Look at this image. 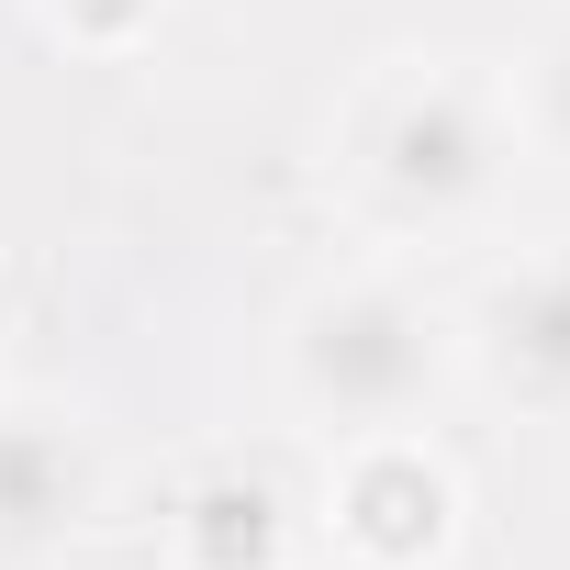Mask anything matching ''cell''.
I'll return each instance as SVG.
<instances>
[{
    "label": "cell",
    "mask_w": 570,
    "mask_h": 570,
    "mask_svg": "<svg viewBox=\"0 0 570 570\" xmlns=\"http://www.w3.org/2000/svg\"><path fill=\"white\" fill-rule=\"evenodd\" d=\"M459 370V314L436 292L392 268H358V279H325V292L292 303V336H279V381L292 403L325 425V436H381V425H414Z\"/></svg>",
    "instance_id": "1"
},
{
    "label": "cell",
    "mask_w": 570,
    "mask_h": 570,
    "mask_svg": "<svg viewBox=\"0 0 570 570\" xmlns=\"http://www.w3.org/2000/svg\"><path fill=\"white\" fill-rule=\"evenodd\" d=\"M503 168H514L503 79L459 57H403L347 112V179L381 224H470L503 190Z\"/></svg>",
    "instance_id": "2"
},
{
    "label": "cell",
    "mask_w": 570,
    "mask_h": 570,
    "mask_svg": "<svg viewBox=\"0 0 570 570\" xmlns=\"http://www.w3.org/2000/svg\"><path fill=\"white\" fill-rule=\"evenodd\" d=\"M325 525H336V548H347L358 570H436L448 537H459V470H448L414 425L336 436Z\"/></svg>",
    "instance_id": "3"
},
{
    "label": "cell",
    "mask_w": 570,
    "mask_h": 570,
    "mask_svg": "<svg viewBox=\"0 0 570 570\" xmlns=\"http://www.w3.org/2000/svg\"><path fill=\"white\" fill-rule=\"evenodd\" d=\"M459 358L481 370V392L525 414H570V246L481 279V303L459 314Z\"/></svg>",
    "instance_id": "4"
},
{
    "label": "cell",
    "mask_w": 570,
    "mask_h": 570,
    "mask_svg": "<svg viewBox=\"0 0 570 570\" xmlns=\"http://www.w3.org/2000/svg\"><path fill=\"white\" fill-rule=\"evenodd\" d=\"M101 503V448L57 403H0V570L68 548Z\"/></svg>",
    "instance_id": "5"
},
{
    "label": "cell",
    "mask_w": 570,
    "mask_h": 570,
    "mask_svg": "<svg viewBox=\"0 0 570 570\" xmlns=\"http://www.w3.org/2000/svg\"><path fill=\"white\" fill-rule=\"evenodd\" d=\"M179 559L190 570H292V503L268 470L224 459L179 492Z\"/></svg>",
    "instance_id": "6"
},
{
    "label": "cell",
    "mask_w": 570,
    "mask_h": 570,
    "mask_svg": "<svg viewBox=\"0 0 570 570\" xmlns=\"http://www.w3.org/2000/svg\"><path fill=\"white\" fill-rule=\"evenodd\" d=\"M503 112H514V146H525V157H559V168H570V23L503 79Z\"/></svg>",
    "instance_id": "7"
},
{
    "label": "cell",
    "mask_w": 570,
    "mask_h": 570,
    "mask_svg": "<svg viewBox=\"0 0 570 570\" xmlns=\"http://www.w3.org/2000/svg\"><path fill=\"white\" fill-rule=\"evenodd\" d=\"M157 12H168V0H46V23H57L68 46H101V57H112V46H135Z\"/></svg>",
    "instance_id": "8"
}]
</instances>
